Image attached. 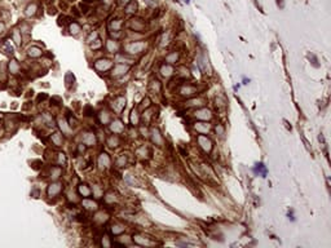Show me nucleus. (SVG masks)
<instances>
[{
    "label": "nucleus",
    "instance_id": "1",
    "mask_svg": "<svg viewBox=\"0 0 331 248\" xmlns=\"http://www.w3.org/2000/svg\"><path fill=\"white\" fill-rule=\"evenodd\" d=\"M197 141H198V145H199V146H201L206 152H210V151L212 150V141H211V140H210L207 136H203V134H201V136L197 137Z\"/></svg>",
    "mask_w": 331,
    "mask_h": 248
},
{
    "label": "nucleus",
    "instance_id": "2",
    "mask_svg": "<svg viewBox=\"0 0 331 248\" xmlns=\"http://www.w3.org/2000/svg\"><path fill=\"white\" fill-rule=\"evenodd\" d=\"M146 46V44L144 43H138V41H135V43H131L125 46V51L128 53H141L144 51V48Z\"/></svg>",
    "mask_w": 331,
    "mask_h": 248
},
{
    "label": "nucleus",
    "instance_id": "3",
    "mask_svg": "<svg viewBox=\"0 0 331 248\" xmlns=\"http://www.w3.org/2000/svg\"><path fill=\"white\" fill-rule=\"evenodd\" d=\"M113 66V62L110 59H98V61L94 62V67H96L98 71H106L110 67Z\"/></svg>",
    "mask_w": 331,
    "mask_h": 248
},
{
    "label": "nucleus",
    "instance_id": "4",
    "mask_svg": "<svg viewBox=\"0 0 331 248\" xmlns=\"http://www.w3.org/2000/svg\"><path fill=\"white\" fill-rule=\"evenodd\" d=\"M194 116L201 119V120H210L212 118V113L208 108H199V110H197L194 113Z\"/></svg>",
    "mask_w": 331,
    "mask_h": 248
},
{
    "label": "nucleus",
    "instance_id": "5",
    "mask_svg": "<svg viewBox=\"0 0 331 248\" xmlns=\"http://www.w3.org/2000/svg\"><path fill=\"white\" fill-rule=\"evenodd\" d=\"M61 190H62V183L53 182V183H51L49 187H48V195H49L51 198H55L56 195H58V194L61 193Z\"/></svg>",
    "mask_w": 331,
    "mask_h": 248
},
{
    "label": "nucleus",
    "instance_id": "6",
    "mask_svg": "<svg viewBox=\"0 0 331 248\" xmlns=\"http://www.w3.org/2000/svg\"><path fill=\"white\" fill-rule=\"evenodd\" d=\"M82 141H83V144L87 145V146H93V145L96 144V136H94L92 132H86V133H83V136H82Z\"/></svg>",
    "mask_w": 331,
    "mask_h": 248
},
{
    "label": "nucleus",
    "instance_id": "7",
    "mask_svg": "<svg viewBox=\"0 0 331 248\" xmlns=\"http://www.w3.org/2000/svg\"><path fill=\"white\" fill-rule=\"evenodd\" d=\"M110 131H111L113 133H115V134L122 133V132L124 131V124L117 119V120L111 121V124H110Z\"/></svg>",
    "mask_w": 331,
    "mask_h": 248
},
{
    "label": "nucleus",
    "instance_id": "8",
    "mask_svg": "<svg viewBox=\"0 0 331 248\" xmlns=\"http://www.w3.org/2000/svg\"><path fill=\"white\" fill-rule=\"evenodd\" d=\"M129 70V66H127V65H117V66L113 69V72H111V75L114 78H117V76H120V75H124L125 72Z\"/></svg>",
    "mask_w": 331,
    "mask_h": 248
},
{
    "label": "nucleus",
    "instance_id": "9",
    "mask_svg": "<svg viewBox=\"0 0 331 248\" xmlns=\"http://www.w3.org/2000/svg\"><path fill=\"white\" fill-rule=\"evenodd\" d=\"M110 165V158L107 154H105V152H102V154H100L98 156V167L101 168V169H105V168H107Z\"/></svg>",
    "mask_w": 331,
    "mask_h": 248
},
{
    "label": "nucleus",
    "instance_id": "10",
    "mask_svg": "<svg viewBox=\"0 0 331 248\" xmlns=\"http://www.w3.org/2000/svg\"><path fill=\"white\" fill-rule=\"evenodd\" d=\"M151 140H153V142L155 145H158V146H160V145L163 144V137H162L159 129H156V128L151 129Z\"/></svg>",
    "mask_w": 331,
    "mask_h": 248
},
{
    "label": "nucleus",
    "instance_id": "11",
    "mask_svg": "<svg viewBox=\"0 0 331 248\" xmlns=\"http://www.w3.org/2000/svg\"><path fill=\"white\" fill-rule=\"evenodd\" d=\"M125 106V98L124 97H118L117 100L113 102V108H114V111H117V113H120V111L124 108Z\"/></svg>",
    "mask_w": 331,
    "mask_h": 248
},
{
    "label": "nucleus",
    "instance_id": "12",
    "mask_svg": "<svg viewBox=\"0 0 331 248\" xmlns=\"http://www.w3.org/2000/svg\"><path fill=\"white\" fill-rule=\"evenodd\" d=\"M194 128H195L197 132H199L201 134L208 133L210 129H211V125L208 123H195L194 124Z\"/></svg>",
    "mask_w": 331,
    "mask_h": 248
},
{
    "label": "nucleus",
    "instance_id": "13",
    "mask_svg": "<svg viewBox=\"0 0 331 248\" xmlns=\"http://www.w3.org/2000/svg\"><path fill=\"white\" fill-rule=\"evenodd\" d=\"M82 206H83L86 209H88V211H96L97 207H98V206H97L96 202L91 200V199H88V198L84 199V200L82 202Z\"/></svg>",
    "mask_w": 331,
    "mask_h": 248
},
{
    "label": "nucleus",
    "instance_id": "14",
    "mask_svg": "<svg viewBox=\"0 0 331 248\" xmlns=\"http://www.w3.org/2000/svg\"><path fill=\"white\" fill-rule=\"evenodd\" d=\"M195 88L191 87V85H186V87H183L180 89V94L181 96H186V97H189V96H193L194 93H195Z\"/></svg>",
    "mask_w": 331,
    "mask_h": 248
},
{
    "label": "nucleus",
    "instance_id": "15",
    "mask_svg": "<svg viewBox=\"0 0 331 248\" xmlns=\"http://www.w3.org/2000/svg\"><path fill=\"white\" fill-rule=\"evenodd\" d=\"M133 240H135L137 244H141V245H151L153 244V242H150L148 238L141 237V235H135V237H133Z\"/></svg>",
    "mask_w": 331,
    "mask_h": 248
},
{
    "label": "nucleus",
    "instance_id": "16",
    "mask_svg": "<svg viewBox=\"0 0 331 248\" xmlns=\"http://www.w3.org/2000/svg\"><path fill=\"white\" fill-rule=\"evenodd\" d=\"M160 74L166 78H170L173 74V67H171L170 65H163L160 67Z\"/></svg>",
    "mask_w": 331,
    "mask_h": 248
},
{
    "label": "nucleus",
    "instance_id": "17",
    "mask_svg": "<svg viewBox=\"0 0 331 248\" xmlns=\"http://www.w3.org/2000/svg\"><path fill=\"white\" fill-rule=\"evenodd\" d=\"M62 175V169H61L60 167H53L52 169H51V180H53V181H56V180H58L60 178V176Z\"/></svg>",
    "mask_w": 331,
    "mask_h": 248
},
{
    "label": "nucleus",
    "instance_id": "18",
    "mask_svg": "<svg viewBox=\"0 0 331 248\" xmlns=\"http://www.w3.org/2000/svg\"><path fill=\"white\" fill-rule=\"evenodd\" d=\"M29 56L30 57H34V58H38V57H40L43 54V51L40 48H38V46H31V48H29Z\"/></svg>",
    "mask_w": 331,
    "mask_h": 248
},
{
    "label": "nucleus",
    "instance_id": "19",
    "mask_svg": "<svg viewBox=\"0 0 331 248\" xmlns=\"http://www.w3.org/2000/svg\"><path fill=\"white\" fill-rule=\"evenodd\" d=\"M107 220H109V216H107V213H105V212H98V213L94 216V221L98 222V224H104V222H106Z\"/></svg>",
    "mask_w": 331,
    "mask_h": 248
},
{
    "label": "nucleus",
    "instance_id": "20",
    "mask_svg": "<svg viewBox=\"0 0 331 248\" xmlns=\"http://www.w3.org/2000/svg\"><path fill=\"white\" fill-rule=\"evenodd\" d=\"M58 124H60V128H61V131H62V133H65V134H67L69 136V133H70V124H67L66 123V120H63V119H60L58 120Z\"/></svg>",
    "mask_w": 331,
    "mask_h": 248
},
{
    "label": "nucleus",
    "instance_id": "21",
    "mask_svg": "<svg viewBox=\"0 0 331 248\" xmlns=\"http://www.w3.org/2000/svg\"><path fill=\"white\" fill-rule=\"evenodd\" d=\"M78 191H79V194H80V195L86 196V198L91 195V189H89L87 185H79Z\"/></svg>",
    "mask_w": 331,
    "mask_h": 248
},
{
    "label": "nucleus",
    "instance_id": "22",
    "mask_svg": "<svg viewBox=\"0 0 331 248\" xmlns=\"http://www.w3.org/2000/svg\"><path fill=\"white\" fill-rule=\"evenodd\" d=\"M52 142L56 145V146H61V145H62V134H60L58 132L55 134H52Z\"/></svg>",
    "mask_w": 331,
    "mask_h": 248
},
{
    "label": "nucleus",
    "instance_id": "23",
    "mask_svg": "<svg viewBox=\"0 0 331 248\" xmlns=\"http://www.w3.org/2000/svg\"><path fill=\"white\" fill-rule=\"evenodd\" d=\"M118 48H119V45H118V43L117 41H113V40H109L107 41V51L109 52H117L118 51Z\"/></svg>",
    "mask_w": 331,
    "mask_h": 248
},
{
    "label": "nucleus",
    "instance_id": "24",
    "mask_svg": "<svg viewBox=\"0 0 331 248\" xmlns=\"http://www.w3.org/2000/svg\"><path fill=\"white\" fill-rule=\"evenodd\" d=\"M104 199L107 204H110V203H114V202L117 200V196H115V194L113 193V191H110V193H107L106 195L104 196Z\"/></svg>",
    "mask_w": 331,
    "mask_h": 248
},
{
    "label": "nucleus",
    "instance_id": "25",
    "mask_svg": "<svg viewBox=\"0 0 331 248\" xmlns=\"http://www.w3.org/2000/svg\"><path fill=\"white\" fill-rule=\"evenodd\" d=\"M18 71H20L18 63H17L16 61H11V63H9V72H11V74H17Z\"/></svg>",
    "mask_w": 331,
    "mask_h": 248
},
{
    "label": "nucleus",
    "instance_id": "26",
    "mask_svg": "<svg viewBox=\"0 0 331 248\" xmlns=\"http://www.w3.org/2000/svg\"><path fill=\"white\" fill-rule=\"evenodd\" d=\"M107 145H109V146H111V147L118 146V145H119V138H118L117 136H114V134H113V136L109 137V140H107Z\"/></svg>",
    "mask_w": 331,
    "mask_h": 248
},
{
    "label": "nucleus",
    "instance_id": "27",
    "mask_svg": "<svg viewBox=\"0 0 331 248\" xmlns=\"http://www.w3.org/2000/svg\"><path fill=\"white\" fill-rule=\"evenodd\" d=\"M255 172H256V173H261V175H263V177H265V175H266V169H265V167H264L263 163H258V164H256V167H255Z\"/></svg>",
    "mask_w": 331,
    "mask_h": 248
},
{
    "label": "nucleus",
    "instance_id": "28",
    "mask_svg": "<svg viewBox=\"0 0 331 248\" xmlns=\"http://www.w3.org/2000/svg\"><path fill=\"white\" fill-rule=\"evenodd\" d=\"M138 121H140V118H138V114L136 110H133L132 113H131V123L133 124V125H137Z\"/></svg>",
    "mask_w": 331,
    "mask_h": 248
},
{
    "label": "nucleus",
    "instance_id": "29",
    "mask_svg": "<svg viewBox=\"0 0 331 248\" xmlns=\"http://www.w3.org/2000/svg\"><path fill=\"white\" fill-rule=\"evenodd\" d=\"M124 231V226H122V225H113L111 226V232L113 234H120V232H123Z\"/></svg>",
    "mask_w": 331,
    "mask_h": 248
},
{
    "label": "nucleus",
    "instance_id": "30",
    "mask_svg": "<svg viewBox=\"0 0 331 248\" xmlns=\"http://www.w3.org/2000/svg\"><path fill=\"white\" fill-rule=\"evenodd\" d=\"M109 119H110V114L107 113V111H102V113L100 114V120H101V123L106 124L107 121H109Z\"/></svg>",
    "mask_w": 331,
    "mask_h": 248
},
{
    "label": "nucleus",
    "instance_id": "31",
    "mask_svg": "<svg viewBox=\"0 0 331 248\" xmlns=\"http://www.w3.org/2000/svg\"><path fill=\"white\" fill-rule=\"evenodd\" d=\"M199 105H203V100H201V98L191 100V101H188V102H186V106H199Z\"/></svg>",
    "mask_w": 331,
    "mask_h": 248
},
{
    "label": "nucleus",
    "instance_id": "32",
    "mask_svg": "<svg viewBox=\"0 0 331 248\" xmlns=\"http://www.w3.org/2000/svg\"><path fill=\"white\" fill-rule=\"evenodd\" d=\"M35 12H36V5L35 4H31L26 8V16H34Z\"/></svg>",
    "mask_w": 331,
    "mask_h": 248
},
{
    "label": "nucleus",
    "instance_id": "33",
    "mask_svg": "<svg viewBox=\"0 0 331 248\" xmlns=\"http://www.w3.org/2000/svg\"><path fill=\"white\" fill-rule=\"evenodd\" d=\"M13 40H14V43H16L17 45H20V44H21V34H20L18 30H14V31H13Z\"/></svg>",
    "mask_w": 331,
    "mask_h": 248
},
{
    "label": "nucleus",
    "instance_id": "34",
    "mask_svg": "<svg viewBox=\"0 0 331 248\" xmlns=\"http://www.w3.org/2000/svg\"><path fill=\"white\" fill-rule=\"evenodd\" d=\"M79 31H80V26H79L78 23H75V22L71 23V25H70V32L75 35V34H78Z\"/></svg>",
    "mask_w": 331,
    "mask_h": 248
},
{
    "label": "nucleus",
    "instance_id": "35",
    "mask_svg": "<svg viewBox=\"0 0 331 248\" xmlns=\"http://www.w3.org/2000/svg\"><path fill=\"white\" fill-rule=\"evenodd\" d=\"M177 58H179L177 53H171L170 56H167V57H166V61H167L168 63H173V62H176V61H177Z\"/></svg>",
    "mask_w": 331,
    "mask_h": 248
},
{
    "label": "nucleus",
    "instance_id": "36",
    "mask_svg": "<svg viewBox=\"0 0 331 248\" xmlns=\"http://www.w3.org/2000/svg\"><path fill=\"white\" fill-rule=\"evenodd\" d=\"M128 62V63H132V59L128 58L127 56H124V54H118L117 56V62Z\"/></svg>",
    "mask_w": 331,
    "mask_h": 248
},
{
    "label": "nucleus",
    "instance_id": "37",
    "mask_svg": "<svg viewBox=\"0 0 331 248\" xmlns=\"http://www.w3.org/2000/svg\"><path fill=\"white\" fill-rule=\"evenodd\" d=\"M136 8H137L136 3H135V1H131L129 5L125 8V12H127V13H133V12H136Z\"/></svg>",
    "mask_w": 331,
    "mask_h": 248
},
{
    "label": "nucleus",
    "instance_id": "38",
    "mask_svg": "<svg viewBox=\"0 0 331 248\" xmlns=\"http://www.w3.org/2000/svg\"><path fill=\"white\" fill-rule=\"evenodd\" d=\"M7 75H5V65L0 63V80H5Z\"/></svg>",
    "mask_w": 331,
    "mask_h": 248
},
{
    "label": "nucleus",
    "instance_id": "39",
    "mask_svg": "<svg viewBox=\"0 0 331 248\" xmlns=\"http://www.w3.org/2000/svg\"><path fill=\"white\" fill-rule=\"evenodd\" d=\"M93 194L96 195V198H101L102 196V191H101V189L98 187V186H93Z\"/></svg>",
    "mask_w": 331,
    "mask_h": 248
},
{
    "label": "nucleus",
    "instance_id": "40",
    "mask_svg": "<svg viewBox=\"0 0 331 248\" xmlns=\"http://www.w3.org/2000/svg\"><path fill=\"white\" fill-rule=\"evenodd\" d=\"M125 164V158H124V155H122V156L118 159V162H117V165H119V167H123V165Z\"/></svg>",
    "mask_w": 331,
    "mask_h": 248
},
{
    "label": "nucleus",
    "instance_id": "41",
    "mask_svg": "<svg viewBox=\"0 0 331 248\" xmlns=\"http://www.w3.org/2000/svg\"><path fill=\"white\" fill-rule=\"evenodd\" d=\"M102 245H104V247H110V242H109V237H107V235H105V237L102 238Z\"/></svg>",
    "mask_w": 331,
    "mask_h": 248
},
{
    "label": "nucleus",
    "instance_id": "42",
    "mask_svg": "<svg viewBox=\"0 0 331 248\" xmlns=\"http://www.w3.org/2000/svg\"><path fill=\"white\" fill-rule=\"evenodd\" d=\"M58 163H60V164H65V163H66V158H65V155L61 154V152L58 154Z\"/></svg>",
    "mask_w": 331,
    "mask_h": 248
},
{
    "label": "nucleus",
    "instance_id": "43",
    "mask_svg": "<svg viewBox=\"0 0 331 248\" xmlns=\"http://www.w3.org/2000/svg\"><path fill=\"white\" fill-rule=\"evenodd\" d=\"M120 25H122V21H117V22H111V27H114L115 30H118V28L120 27Z\"/></svg>",
    "mask_w": 331,
    "mask_h": 248
},
{
    "label": "nucleus",
    "instance_id": "44",
    "mask_svg": "<svg viewBox=\"0 0 331 248\" xmlns=\"http://www.w3.org/2000/svg\"><path fill=\"white\" fill-rule=\"evenodd\" d=\"M216 132H217V133L220 134V136H224V133H225L224 128H222L221 125H217V127H216Z\"/></svg>",
    "mask_w": 331,
    "mask_h": 248
},
{
    "label": "nucleus",
    "instance_id": "45",
    "mask_svg": "<svg viewBox=\"0 0 331 248\" xmlns=\"http://www.w3.org/2000/svg\"><path fill=\"white\" fill-rule=\"evenodd\" d=\"M94 41H96V43L92 44V49H97V48H100V46H101V41H100L98 39H97V40H94Z\"/></svg>",
    "mask_w": 331,
    "mask_h": 248
},
{
    "label": "nucleus",
    "instance_id": "46",
    "mask_svg": "<svg viewBox=\"0 0 331 248\" xmlns=\"http://www.w3.org/2000/svg\"><path fill=\"white\" fill-rule=\"evenodd\" d=\"M5 51H7V53H13V48L12 46H9V43H5Z\"/></svg>",
    "mask_w": 331,
    "mask_h": 248
},
{
    "label": "nucleus",
    "instance_id": "47",
    "mask_svg": "<svg viewBox=\"0 0 331 248\" xmlns=\"http://www.w3.org/2000/svg\"><path fill=\"white\" fill-rule=\"evenodd\" d=\"M149 105H150V100H149V98H145V100L142 101V107H148Z\"/></svg>",
    "mask_w": 331,
    "mask_h": 248
},
{
    "label": "nucleus",
    "instance_id": "48",
    "mask_svg": "<svg viewBox=\"0 0 331 248\" xmlns=\"http://www.w3.org/2000/svg\"><path fill=\"white\" fill-rule=\"evenodd\" d=\"M96 36H97V34H96V32H94V34H91V35H89V38L87 39V41H88V43H91V41L93 40V39L96 38Z\"/></svg>",
    "mask_w": 331,
    "mask_h": 248
},
{
    "label": "nucleus",
    "instance_id": "49",
    "mask_svg": "<svg viewBox=\"0 0 331 248\" xmlns=\"http://www.w3.org/2000/svg\"><path fill=\"white\" fill-rule=\"evenodd\" d=\"M84 150H86V147H84V145H83V144H82V145H79V151H80V152H83Z\"/></svg>",
    "mask_w": 331,
    "mask_h": 248
},
{
    "label": "nucleus",
    "instance_id": "50",
    "mask_svg": "<svg viewBox=\"0 0 331 248\" xmlns=\"http://www.w3.org/2000/svg\"><path fill=\"white\" fill-rule=\"evenodd\" d=\"M3 30H4V25H3V23H0V32H1Z\"/></svg>",
    "mask_w": 331,
    "mask_h": 248
},
{
    "label": "nucleus",
    "instance_id": "51",
    "mask_svg": "<svg viewBox=\"0 0 331 248\" xmlns=\"http://www.w3.org/2000/svg\"><path fill=\"white\" fill-rule=\"evenodd\" d=\"M250 83V80H247V79H243V84H248Z\"/></svg>",
    "mask_w": 331,
    "mask_h": 248
},
{
    "label": "nucleus",
    "instance_id": "52",
    "mask_svg": "<svg viewBox=\"0 0 331 248\" xmlns=\"http://www.w3.org/2000/svg\"><path fill=\"white\" fill-rule=\"evenodd\" d=\"M148 1H149V0H148Z\"/></svg>",
    "mask_w": 331,
    "mask_h": 248
}]
</instances>
